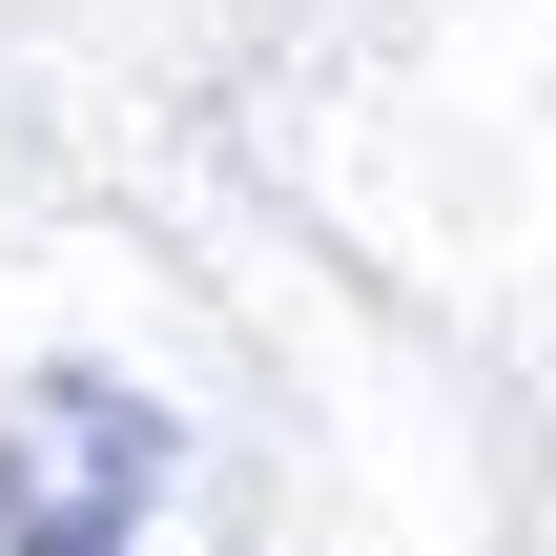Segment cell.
Wrapping results in <instances>:
<instances>
[{
  "instance_id": "6da1fadb",
  "label": "cell",
  "mask_w": 556,
  "mask_h": 556,
  "mask_svg": "<svg viewBox=\"0 0 556 556\" xmlns=\"http://www.w3.org/2000/svg\"><path fill=\"white\" fill-rule=\"evenodd\" d=\"M165 413L124 371H21L0 392V556H144Z\"/></svg>"
}]
</instances>
